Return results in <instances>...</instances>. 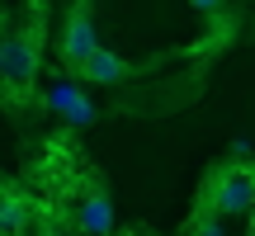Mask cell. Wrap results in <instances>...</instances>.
I'll return each instance as SVG.
<instances>
[{"mask_svg": "<svg viewBox=\"0 0 255 236\" xmlns=\"http://www.w3.org/2000/svg\"><path fill=\"white\" fill-rule=\"evenodd\" d=\"M203 203L222 218H237V213H251L255 208V175L251 165H222L218 175L208 180L203 189Z\"/></svg>", "mask_w": 255, "mask_h": 236, "instance_id": "obj_1", "label": "cell"}, {"mask_svg": "<svg viewBox=\"0 0 255 236\" xmlns=\"http://www.w3.org/2000/svg\"><path fill=\"white\" fill-rule=\"evenodd\" d=\"M95 52H100V28H95L90 0H81V5L66 14V28H62V57H66L71 66H85Z\"/></svg>", "mask_w": 255, "mask_h": 236, "instance_id": "obj_2", "label": "cell"}, {"mask_svg": "<svg viewBox=\"0 0 255 236\" xmlns=\"http://www.w3.org/2000/svg\"><path fill=\"white\" fill-rule=\"evenodd\" d=\"M33 71H38V47H33V38L5 33V38H0V81H9V85L24 90V85L33 81Z\"/></svg>", "mask_w": 255, "mask_h": 236, "instance_id": "obj_3", "label": "cell"}, {"mask_svg": "<svg viewBox=\"0 0 255 236\" xmlns=\"http://www.w3.org/2000/svg\"><path fill=\"white\" fill-rule=\"evenodd\" d=\"M47 104H52V109L62 114L66 123H76V127H90V123H95L90 100H85L76 85H52V90H47Z\"/></svg>", "mask_w": 255, "mask_h": 236, "instance_id": "obj_4", "label": "cell"}, {"mask_svg": "<svg viewBox=\"0 0 255 236\" xmlns=\"http://www.w3.org/2000/svg\"><path fill=\"white\" fill-rule=\"evenodd\" d=\"M76 227H81V232H90V236L114 232V203L104 199V194H90V199L76 208Z\"/></svg>", "mask_w": 255, "mask_h": 236, "instance_id": "obj_5", "label": "cell"}, {"mask_svg": "<svg viewBox=\"0 0 255 236\" xmlns=\"http://www.w3.org/2000/svg\"><path fill=\"white\" fill-rule=\"evenodd\" d=\"M81 76H85V81H95V85H119L123 76H128V62H123V57H114L109 47H100V52L81 66Z\"/></svg>", "mask_w": 255, "mask_h": 236, "instance_id": "obj_6", "label": "cell"}, {"mask_svg": "<svg viewBox=\"0 0 255 236\" xmlns=\"http://www.w3.org/2000/svg\"><path fill=\"white\" fill-rule=\"evenodd\" d=\"M24 227H28V203L19 194L0 189V236H19Z\"/></svg>", "mask_w": 255, "mask_h": 236, "instance_id": "obj_7", "label": "cell"}, {"mask_svg": "<svg viewBox=\"0 0 255 236\" xmlns=\"http://www.w3.org/2000/svg\"><path fill=\"white\" fill-rule=\"evenodd\" d=\"M189 236H227V232H222V222H218V218H208V213H203V218H194V222H189Z\"/></svg>", "mask_w": 255, "mask_h": 236, "instance_id": "obj_8", "label": "cell"}, {"mask_svg": "<svg viewBox=\"0 0 255 236\" xmlns=\"http://www.w3.org/2000/svg\"><path fill=\"white\" fill-rule=\"evenodd\" d=\"M232 151H237V156H251V137H232Z\"/></svg>", "mask_w": 255, "mask_h": 236, "instance_id": "obj_9", "label": "cell"}, {"mask_svg": "<svg viewBox=\"0 0 255 236\" xmlns=\"http://www.w3.org/2000/svg\"><path fill=\"white\" fill-rule=\"evenodd\" d=\"M194 5H199V9H218L222 0H194Z\"/></svg>", "mask_w": 255, "mask_h": 236, "instance_id": "obj_10", "label": "cell"}, {"mask_svg": "<svg viewBox=\"0 0 255 236\" xmlns=\"http://www.w3.org/2000/svg\"><path fill=\"white\" fill-rule=\"evenodd\" d=\"M251 175H255V165H251Z\"/></svg>", "mask_w": 255, "mask_h": 236, "instance_id": "obj_11", "label": "cell"}, {"mask_svg": "<svg viewBox=\"0 0 255 236\" xmlns=\"http://www.w3.org/2000/svg\"><path fill=\"white\" fill-rule=\"evenodd\" d=\"M52 236H57V232H52Z\"/></svg>", "mask_w": 255, "mask_h": 236, "instance_id": "obj_12", "label": "cell"}]
</instances>
